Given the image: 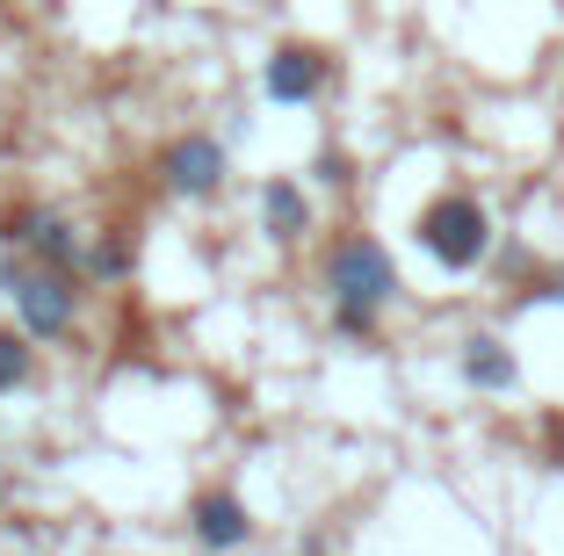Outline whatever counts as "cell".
Returning a JSON list of instances; mask_svg holds the SVG:
<instances>
[{
	"mask_svg": "<svg viewBox=\"0 0 564 556\" xmlns=\"http://www.w3.org/2000/svg\"><path fill=\"white\" fill-rule=\"evenodd\" d=\"M413 239H420V253H427L434 268L470 275V268L492 253V210H485L478 196H464V188H448V196H434L427 210L413 217Z\"/></svg>",
	"mask_w": 564,
	"mask_h": 556,
	"instance_id": "1",
	"label": "cell"
},
{
	"mask_svg": "<svg viewBox=\"0 0 564 556\" xmlns=\"http://www.w3.org/2000/svg\"><path fill=\"white\" fill-rule=\"evenodd\" d=\"M0 290L15 296L22 332H36V340H58V332H73V318H80V275H66V268L0 261Z\"/></svg>",
	"mask_w": 564,
	"mask_h": 556,
	"instance_id": "2",
	"label": "cell"
},
{
	"mask_svg": "<svg viewBox=\"0 0 564 556\" xmlns=\"http://www.w3.org/2000/svg\"><path fill=\"white\" fill-rule=\"evenodd\" d=\"M326 296H333V312H383L399 296V268L369 231H348L326 253Z\"/></svg>",
	"mask_w": 564,
	"mask_h": 556,
	"instance_id": "3",
	"label": "cell"
},
{
	"mask_svg": "<svg viewBox=\"0 0 564 556\" xmlns=\"http://www.w3.org/2000/svg\"><path fill=\"white\" fill-rule=\"evenodd\" d=\"M0 239H8V246H22V253H30V261H44V268L87 275V239L73 231V217H66V210L22 203V210H8V217H0Z\"/></svg>",
	"mask_w": 564,
	"mask_h": 556,
	"instance_id": "4",
	"label": "cell"
},
{
	"mask_svg": "<svg viewBox=\"0 0 564 556\" xmlns=\"http://www.w3.org/2000/svg\"><path fill=\"white\" fill-rule=\"evenodd\" d=\"M333 80V58L318 44H275L261 66V87L268 101H282V109H304V101H318V87Z\"/></svg>",
	"mask_w": 564,
	"mask_h": 556,
	"instance_id": "5",
	"label": "cell"
},
{
	"mask_svg": "<svg viewBox=\"0 0 564 556\" xmlns=\"http://www.w3.org/2000/svg\"><path fill=\"white\" fill-rule=\"evenodd\" d=\"M188 535L203 542L210 556H232V549H247L253 542V513H247V499L239 491H196L188 499Z\"/></svg>",
	"mask_w": 564,
	"mask_h": 556,
	"instance_id": "6",
	"label": "cell"
},
{
	"mask_svg": "<svg viewBox=\"0 0 564 556\" xmlns=\"http://www.w3.org/2000/svg\"><path fill=\"white\" fill-rule=\"evenodd\" d=\"M160 174H166V188H174V196L203 203V196H217V188H225V145H217L210 131H188V138H174V145H166Z\"/></svg>",
	"mask_w": 564,
	"mask_h": 556,
	"instance_id": "7",
	"label": "cell"
},
{
	"mask_svg": "<svg viewBox=\"0 0 564 556\" xmlns=\"http://www.w3.org/2000/svg\"><path fill=\"white\" fill-rule=\"evenodd\" d=\"M456 369H464L470 391H514L521 383V361H514V347L499 340V332H470L464 355H456Z\"/></svg>",
	"mask_w": 564,
	"mask_h": 556,
	"instance_id": "8",
	"label": "cell"
},
{
	"mask_svg": "<svg viewBox=\"0 0 564 556\" xmlns=\"http://www.w3.org/2000/svg\"><path fill=\"white\" fill-rule=\"evenodd\" d=\"M261 225H268V239H275V246H297L304 231H312V203H304V188L290 174H275L261 188Z\"/></svg>",
	"mask_w": 564,
	"mask_h": 556,
	"instance_id": "9",
	"label": "cell"
},
{
	"mask_svg": "<svg viewBox=\"0 0 564 556\" xmlns=\"http://www.w3.org/2000/svg\"><path fill=\"white\" fill-rule=\"evenodd\" d=\"M131 261H138L131 231H109L101 246H87V275H95V282H123V275H131Z\"/></svg>",
	"mask_w": 564,
	"mask_h": 556,
	"instance_id": "10",
	"label": "cell"
},
{
	"mask_svg": "<svg viewBox=\"0 0 564 556\" xmlns=\"http://www.w3.org/2000/svg\"><path fill=\"white\" fill-rule=\"evenodd\" d=\"M22 383H30V347H22L15 332L0 326V397H8V391H22Z\"/></svg>",
	"mask_w": 564,
	"mask_h": 556,
	"instance_id": "11",
	"label": "cell"
},
{
	"mask_svg": "<svg viewBox=\"0 0 564 556\" xmlns=\"http://www.w3.org/2000/svg\"><path fill=\"white\" fill-rule=\"evenodd\" d=\"M333 332L340 340H377V312H333Z\"/></svg>",
	"mask_w": 564,
	"mask_h": 556,
	"instance_id": "12",
	"label": "cell"
},
{
	"mask_svg": "<svg viewBox=\"0 0 564 556\" xmlns=\"http://www.w3.org/2000/svg\"><path fill=\"white\" fill-rule=\"evenodd\" d=\"M521 296H529V304H564V268H550V275H535V282H529Z\"/></svg>",
	"mask_w": 564,
	"mask_h": 556,
	"instance_id": "13",
	"label": "cell"
},
{
	"mask_svg": "<svg viewBox=\"0 0 564 556\" xmlns=\"http://www.w3.org/2000/svg\"><path fill=\"white\" fill-rule=\"evenodd\" d=\"M543 456L550 470H564V412H543Z\"/></svg>",
	"mask_w": 564,
	"mask_h": 556,
	"instance_id": "14",
	"label": "cell"
},
{
	"mask_svg": "<svg viewBox=\"0 0 564 556\" xmlns=\"http://www.w3.org/2000/svg\"><path fill=\"white\" fill-rule=\"evenodd\" d=\"M318 174H326L333 188H348V181H355V174H348V160H340V152H326V160H318Z\"/></svg>",
	"mask_w": 564,
	"mask_h": 556,
	"instance_id": "15",
	"label": "cell"
},
{
	"mask_svg": "<svg viewBox=\"0 0 564 556\" xmlns=\"http://www.w3.org/2000/svg\"><path fill=\"white\" fill-rule=\"evenodd\" d=\"M297 556H326V542H318V535H312V542H297Z\"/></svg>",
	"mask_w": 564,
	"mask_h": 556,
	"instance_id": "16",
	"label": "cell"
}]
</instances>
